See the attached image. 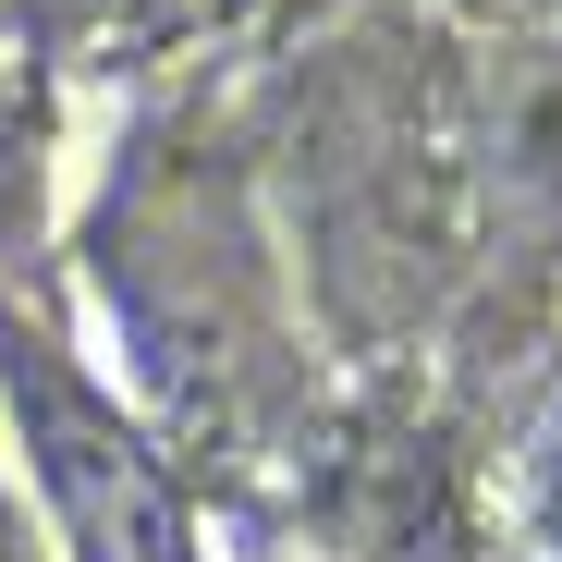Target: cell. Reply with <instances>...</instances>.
<instances>
[{
	"instance_id": "obj_1",
	"label": "cell",
	"mask_w": 562,
	"mask_h": 562,
	"mask_svg": "<svg viewBox=\"0 0 562 562\" xmlns=\"http://www.w3.org/2000/svg\"><path fill=\"white\" fill-rule=\"evenodd\" d=\"M0 380L25 392V428H37V464L86 538V562H183V526H171V490L147 477V452L86 404L37 342H0Z\"/></svg>"
},
{
	"instance_id": "obj_2",
	"label": "cell",
	"mask_w": 562,
	"mask_h": 562,
	"mask_svg": "<svg viewBox=\"0 0 562 562\" xmlns=\"http://www.w3.org/2000/svg\"><path fill=\"white\" fill-rule=\"evenodd\" d=\"M490 183H502L514 209L562 221V49H538V61L514 74V99H502V123H490Z\"/></svg>"
}]
</instances>
